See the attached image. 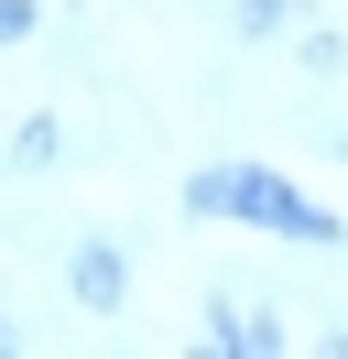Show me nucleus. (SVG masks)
<instances>
[{
	"mask_svg": "<svg viewBox=\"0 0 348 359\" xmlns=\"http://www.w3.org/2000/svg\"><path fill=\"white\" fill-rule=\"evenodd\" d=\"M185 218H250V229H283V240H304V250H337V240H348L326 207H304L294 185L261 175V163H218V175H196V185H185Z\"/></svg>",
	"mask_w": 348,
	"mask_h": 359,
	"instance_id": "1",
	"label": "nucleus"
},
{
	"mask_svg": "<svg viewBox=\"0 0 348 359\" xmlns=\"http://www.w3.org/2000/svg\"><path fill=\"white\" fill-rule=\"evenodd\" d=\"M76 294H87V305H120V294H130V262H120L109 240H87V250H76Z\"/></svg>",
	"mask_w": 348,
	"mask_h": 359,
	"instance_id": "2",
	"label": "nucleus"
},
{
	"mask_svg": "<svg viewBox=\"0 0 348 359\" xmlns=\"http://www.w3.org/2000/svg\"><path fill=\"white\" fill-rule=\"evenodd\" d=\"M207 337H218V348H272L283 327H272V316H239L229 294H218V305H207Z\"/></svg>",
	"mask_w": 348,
	"mask_h": 359,
	"instance_id": "3",
	"label": "nucleus"
},
{
	"mask_svg": "<svg viewBox=\"0 0 348 359\" xmlns=\"http://www.w3.org/2000/svg\"><path fill=\"white\" fill-rule=\"evenodd\" d=\"M55 142H65V120H22V142H11V163H55Z\"/></svg>",
	"mask_w": 348,
	"mask_h": 359,
	"instance_id": "4",
	"label": "nucleus"
},
{
	"mask_svg": "<svg viewBox=\"0 0 348 359\" xmlns=\"http://www.w3.org/2000/svg\"><path fill=\"white\" fill-rule=\"evenodd\" d=\"M33 33V0H0V44H22Z\"/></svg>",
	"mask_w": 348,
	"mask_h": 359,
	"instance_id": "5",
	"label": "nucleus"
},
{
	"mask_svg": "<svg viewBox=\"0 0 348 359\" xmlns=\"http://www.w3.org/2000/svg\"><path fill=\"white\" fill-rule=\"evenodd\" d=\"M337 153H348V142H337Z\"/></svg>",
	"mask_w": 348,
	"mask_h": 359,
	"instance_id": "6",
	"label": "nucleus"
}]
</instances>
